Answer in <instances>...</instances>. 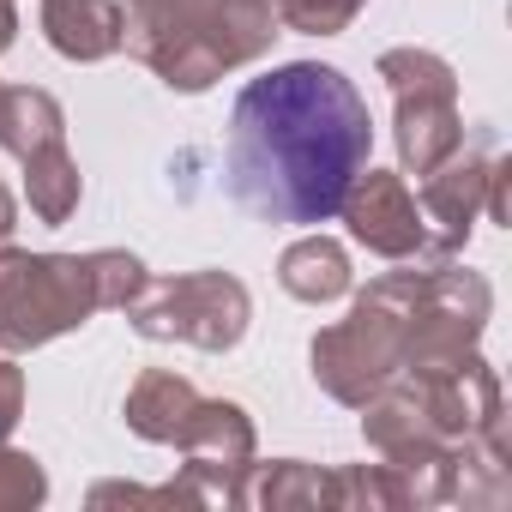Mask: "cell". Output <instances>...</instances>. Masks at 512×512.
I'll use <instances>...</instances> for the list:
<instances>
[{
  "instance_id": "8992f818",
  "label": "cell",
  "mask_w": 512,
  "mask_h": 512,
  "mask_svg": "<svg viewBox=\"0 0 512 512\" xmlns=\"http://www.w3.org/2000/svg\"><path fill=\"white\" fill-rule=\"evenodd\" d=\"M380 79L398 103V163L404 175L440 169L464 145V109H458V73L434 49H386Z\"/></svg>"
},
{
  "instance_id": "e0dca14e",
  "label": "cell",
  "mask_w": 512,
  "mask_h": 512,
  "mask_svg": "<svg viewBox=\"0 0 512 512\" xmlns=\"http://www.w3.org/2000/svg\"><path fill=\"white\" fill-rule=\"evenodd\" d=\"M278 7V25L284 31H302V37H338L356 25V13L368 0H272Z\"/></svg>"
},
{
  "instance_id": "d6986e66",
  "label": "cell",
  "mask_w": 512,
  "mask_h": 512,
  "mask_svg": "<svg viewBox=\"0 0 512 512\" xmlns=\"http://www.w3.org/2000/svg\"><path fill=\"white\" fill-rule=\"evenodd\" d=\"M19 416H25V374H19V362L0 356V440L19 428Z\"/></svg>"
},
{
  "instance_id": "2e32d148",
  "label": "cell",
  "mask_w": 512,
  "mask_h": 512,
  "mask_svg": "<svg viewBox=\"0 0 512 512\" xmlns=\"http://www.w3.org/2000/svg\"><path fill=\"white\" fill-rule=\"evenodd\" d=\"M247 500H253V506H272V512H290V506H332V470L302 464V458L266 464L260 482L247 488Z\"/></svg>"
},
{
  "instance_id": "44dd1931",
  "label": "cell",
  "mask_w": 512,
  "mask_h": 512,
  "mask_svg": "<svg viewBox=\"0 0 512 512\" xmlns=\"http://www.w3.org/2000/svg\"><path fill=\"white\" fill-rule=\"evenodd\" d=\"M13 229H19V205H13V193L0 187V247L13 241Z\"/></svg>"
},
{
  "instance_id": "ac0fdd59",
  "label": "cell",
  "mask_w": 512,
  "mask_h": 512,
  "mask_svg": "<svg viewBox=\"0 0 512 512\" xmlns=\"http://www.w3.org/2000/svg\"><path fill=\"white\" fill-rule=\"evenodd\" d=\"M49 500V476L31 452H13L0 440V512H31Z\"/></svg>"
},
{
  "instance_id": "7a4b0ae2",
  "label": "cell",
  "mask_w": 512,
  "mask_h": 512,
  "mask_svg": "<svg viewBox=\"0 0 512 512\" xmlns=\"http://www.w3.org/2000/svg\"><path fill=\"white\" fill-rule=\"evenodd\" d=\"M121 13V49L181 97L211 91L223 73L260 61L278 37L272 0H127Z\"/></svg>"
},
{
  "instance_id": "4fadbf2b",
  "label": "cell",
  "mask_w": 512,
  "mask_h": 512,
  "mask_svg": "<svg viewBox=\"0 0 512 512\" xmlns=\"http://www.w3.org/2000/svg\"><path fill=\"white\" fill-rule=\"evenodd\" d=\"M19 163H25V199H31V211H37L49 229H61V223L79 211V193H85L67 139H49V145H37V151L19 157Z\"/></svg>"
},
{
  "instance_id": "6da1fadb",
  "label": "cell",
  "mask_w": 512,
  "mask_h": 512,
  "mask_svg": "<svg viewBox=\"0 0 512 512\" xmlns=\"http://www.w3.org/2000/svg\"><path fill=\"white\" fill-rule=\"evenodd\" d=\"M368 97L326 61H290L247 79L229 109V199L260 223H332L368 169Z\"/></svg>"
},
{
  "instance_id": "52a82bcc",
  "label": "cell",
  "mask_w": 512,
  "mask_h": 512,
  "mask_svg": "<svg viewBox=\"0 0 512 512\" xmlns=\"http://www.w3.org/2000/svg\"><path fill=\"white\" fill-rule=\"evenodd\" d=\"M416 205L428 217V247L416 253V260H458V247L470 241L476 217L506 223V157L458 145L440 169L422 175Z\"/></svg>"
},
{
  "instance_id": "5bb4252c",
  "label": "cell",
  "mask_w": 512,
  "mask_h": 512,
  "mask_svg": "<svg viewBox=\"0 0 512 512\" xmlns=\"http://www.w3.org/2000/svg\"><path fill=\"white\" fill-rule=\"evenodd\" d=\"M49 139H67V109L37 85H7V103H0V145L13 157H31Z\"/></svg>"
},
{
  "instance_id": "5b68a950",
  "label": "cell",
  "mask_w": 512,
  "mask_h": 512,
  "mask_svg": "<svg viewBox=\"0 0 512 512\" xmlns=\"http://www.w3.org/2000/svg\"><path fill=\"white\" fill-rule=\"evenodd\" d=\"M121 314L151 344H193L205 356H223V350H235L247 338L253 296L229 272H181V278L145 284Z\"/></svg>"
},
{
  "instance_id": "8fae6325",
  "label": "cell",
  "mask_w": 512,
  "mask_h": 512,
  "mask_svg": "<svg viewBox=\"0 0 512 512\" xmlns=\"http://www.w3.org/2000/svg\"><path fill=\"white\" fill-rule=\"evenodd\" d=\"M199 398H205V392H199L193 380H181V374H169V368H145V374L133 380L121 416H127V428H133L139 440H151V446H175Z\"/></svg>"
},
{
  "instance_id": "277c9868",
  "label": "cell",
  "mask_w": 512,
  "mask_h": 512,
  "mask_svg": "<svg viewBox=\"0 0 512 512\" xmlns=\"http://www.w3.org/2000/svg\"><path fill=\"white\" fill-rule=\"evenodd\" d=\"M416 278H422V260H404L398 272L374 278L356 296L350 320H338L314 338L308 356H314V380L326 398L362 410L392 374H404V314H410Z\"/></svg>"
},
{
  "instance_id": "30bf717a",
  "label": "cell",
  "mask_w": 512,
  "mask_h": 512,
  "mask_svg": "<svg viewBox=\"0 0 512 512\" xmlns=\"http://www.w3.org/2000/svg\"><path fill=\"white\" fill-rule=\"evenodd\" d=\"M43 37L67 61H109L121 55L127 13L121 0H43Z\"/></svg>"
},
{
  "instance_id": "ffe728a7",
  "label": "cell",
  "mask_w": 512,
  "mask_h": 512,
  "mask_svg": "<svg viewBox=\"0 0 512 512\" xmlns=\"http://www.w3.org/2000/svg\"><path fill=\"white\" fill-rule=\"evenodd\" d=\"M13 37H19V7H13V0H0V55L13 49Z\"/></svg>"
},
{
  "instance_id": "3957f363",
  "label": "cell",
  "mask_w": 512,
  "mask_h": 512,
  "mask_svg": "<svg viewBox=\"0 0 512 512\" xmlns=\"http://www.w3.org/2000/svg\"><path fill=\"white\" fill-rule=\"evenodd\" d=\"M139 253H25L0 247V350H37L79 332L103 308H127L145 290Z\"/></svg>"
},
{
  "instance_id": "9a60e30c",
  "label": "cell",
  "mask_w": 512,
  "mask_h": 512,
  "mask_svg": "<svg viewBox=\"0 0 512 512\" xmlns=\"http://www.w3.org/2000/svg\"><path fill=\"white\" fill-rule=\"evenodd\" d=\"M332 506H344V512H392V506H416V488H410V476L398 470V464H344V470H332Z\"/></svg>"
},
{
  "instance_id": "ba28073f",
  "label": "cell",
  "mask_w": 512,
  "mask_h": 512,
  "mask_svg": "<svg viewBox=\"0 0 512 512\" xmlns=\"http://www.w3.org/2000/svg\"><path fill=\"white\" fill-rule=\"evenodd\" d=\"M181 476L205 494V506H247V470H253V422L229 398H199L181 428Z\"/></svg>"
},
{
  "instance_id": "7402d4cb",
  "label": "cell",
  "mask_w": 512,
  "mask_h": 512,
  "mask_svg": "<svg viewBox=\"0 0 512 512\" xmlns=\"http://www.w3.org/2000/svg\"><path fill=\"white\" fill-rule=\"evenodd\" d=\"M0 103H7V85H0Z\"/></svg>"
},
{
  "instance_id": "7c38bea8",
  "label": "cell",
  "mask_w": 512,
  "mask_h": 512,
  "mask_svg": "<svg viewBox=\"0 0 512 512\" xmlns=\"http://www.w3.org/2000/svg\"><path fill=\"white\" fill-rule=\"evenodd\" d=\"M278 284H284L296 302L326 308V302L350 296L356 272H350L344 241H332V235H302V241H290V247H284V260H278Z\"/></svg>"
},
{
  "instance_id": "9c48e42d",
  "label": "cell",
  "mask_w": 512,
  "mask_h": 512,
  "mask_svg": "<svg viewBox=\"0 0 512 512\" xmlns=\"http://www.w3.org/2000/svg\"><path fill=\"white\" fill-rule=\"evenodd\" d=\"M338 217L350 223V235L368 253H380V260H416V253L428 247V217H422L410 181L392 175V169H362L350 181Z\"/></svg>"
}]
</instances>
